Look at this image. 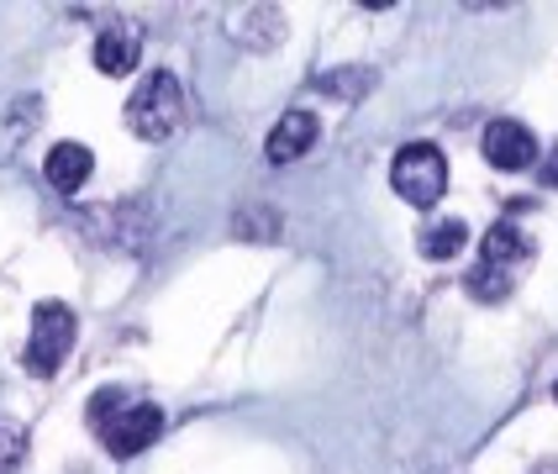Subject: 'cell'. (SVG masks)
Instances as JSON below:
<instances>
[{"mask_svg": "<svg viewBox=\"0 0 558 474\" xmlns=\"http://www.w3.org/2000/svg\"><path fill=\"white\" fill-rule=\"evenodd\" d=\"M90 427L117 459H137L148 442L163 433V411L148 401H132L126 390H95L90 401Z\"/></svg>", "mask_w": 558, "mask_h": 474, "instance_id": "cell-1", "label": "cell"}, {"mask_svg": "<svg viewBox=\"0 0 558 474\" xmlns=\"http://www.w3.org/2000/svg\"><path fill=\"white\" fill-rule=\"evenodd\" d=\"M185 122V90L169 69H154L137 80V90L126 95V126L143 137V143H163L174 126Z\"/></svg>", "mask_w": 558, "mask_h": 474, "instance_id": "cell-2", "label": "cell"}, {"mask_svg": "<svg viewBox=\"0 0 558 474\" xmlns=\"http://www.w3.org/2000/svg\"><path fill=\"white\" fill-rule=\"evenodd\" d=\"M390 185H396V195H401L405 206L427 211L448 190V158L437 154L433 143H405L401 154H396V163H390Z\"/></svg>", "mask_w": 558, "mask_h": 474, "instance_id": "cell-3", "label": "cell"}, {"mask_svg": "<svg viewBox=\"0 0 558 474\" xmlns=\"http://www.w3.org/2000/svg\"><path fill=\"white\" fill-rule=\"evenodd\" d=\"M74 312L63 306V301H37V312H32V338H27V369L32 375H59V364L69 358V348H74Z\"/></svg>", "mask_w": 558, "mask_h": 474, "instance_id": "cell-4", "label": "cell"}, {"mask_svg": "<svg viewBox=\"0 0 558 474\" xmlns=\"http://www.w3.org/2000/svg\"><path fill=\"white\" fill-rule=\"evenodd\" d=\"M485 158L500 174H517V169H527L537 158V137L522 122H490L485 126Z\"/></svg>", "mask_w": 558, "mask_h": 474, "instance_id": "cell-5", "label": "cell"}, {"mask_svg": "<svg viewBox=\"0 0 558 474\" xmlns=\"http://www.w3.org/2000/svg\"><path fill=\"white\" fill-rule=\"evenodd\" d=\"M137 53H143V32L132 27V22H111V27L95 37V69L100 74H132L137 69Z\"/></svg>", "mask_w": 558, "mask_h": 474, "instance_id": "cell-6", "label": "cell"}, {"mask_svg": "<svg viewBox=\"0 0 558 474\" xmlns=\"http://www.w3.org/2000/svg\"><path fill=\"white\" fill-rule=\"evenodd\" d=\"M316 143V117L311 111H284L269 132V143H264V154L275 158V163H290V158H301Z\"/></svg>", "mask_w": 558, "mask_h": 474, "instance_id": "cell-7", "label": "cell"}, {"mask_svg": "<svg viewBox=\"0 0 558 474\" xmlns=\"http://www.w3.org/2000/svg\"><path fill=\"white\" fill-rule=\"evenodd\" d=\"M532 258V238L522 227H511V221H500L485 232V243H480V264H490V269H517V264H527Z\"/></svg>", "mask_w": 558, "mask_h": 474, "instance_id": "cell-8", "label": "cell"}, {"mask_svg": "<svg viewBox=\"0 0 558 474\" xmlns=\"http://www.w3.org/2000/svg\"><path fill=\"white\" fill-rule=\"evenodd\" d=\"M90 169H95V158L85 143H59L53 154H48V163H43V174H48V185L63 190V195H74V190L90 180Z\"/></svg>", "mask_w": 558, "mask_h": 474, "instance_id": "cell-9", "label": "cell"}, {"mask_svg": "<svg viewBox=\"0 0 558 474\" xmlns=\"http://www.w3.org/2000/svg\"><path fill=\"white\" fill-rule=\"evenodd\" d=\"M464 243H469V227L459 217L422 227V253H427V258H437V264H442V258H453V253L464 248Z\"/></svg>", "mask_w": 558, "mask_h": 474, "instance_id": "cell-10", "label": "cell"}, {"mask_svg": "<svg viewBox=\"0 0 558 474\" xmlns=\"http://www.w3.org/2000/svg\"><path fill=\"white\" fill-rule=\"evenodd\" d=\"M464 290L474 301H506V295H511V275H506V269H490V264H474L464 275Z\"/></svg>", "mask_w": 558, "mask_h": 474, "instance_id": "cell-11", "label": "cell"}, {"mask_svg": "<svg viewBox=\"0 0 558 474\" xmlns=\"http://www.w3.org/2000/svg\"><path fill=\"white\" fill-rule=\"evenodd\" d=\"M27 459V427L22 422H0V474H16Z\"/></svg>", "mask_w": 558, "mask_h": 474, "instance_id": "cell-12", "label": "cell"}, {"mask_svg": "<svg viewBox=\"0 0 558 474\" xmlns=\"http://www.w3.org/2000/svg\"><path fill=\"white\" fill-rule=\"evenodd\" d=\"M374 80L364 74V69H353V74H322L316 80V90H332V95H359V90H369Z\"/></svg>", "mask_w": 558, "mask_h": 474, "instance_id": "cell-13", "label": "cell"}, {"mask_svg": "<svg viewBox=\"0 0 558 474\" xmlns=\"http://www.w3.org/2000/svg\"><path fill=\"white\" fill-rule=\"evenodd\" d=\"M554 401H558V385H554Z\"/></svg>", "mask_w": 558, "mask_h": 474, "instance_id": "cell-14", "label": "cell"}]
</instances>
